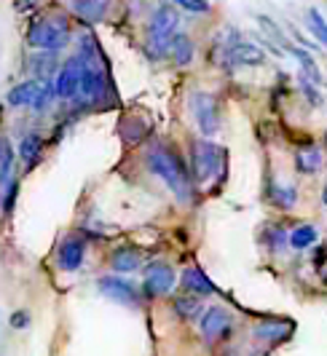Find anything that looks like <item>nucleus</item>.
<instances>
[{
  "mask_svg": "<svg viewBox=\"0 0 327 356\" xmlns=\"http://www.w3.org/2000/svg\"><path fill=\"white\" fill-rule=\"evenodd\" d=\"M147 166L156 177L164 179V185L175 193L177 201H191L193 196V179H191V169L185 166V161L177 150H172L169 145H156L147 153Z\"/></svg>",
  "mask_w": 327,
  "mask_h": 356,
  "instance_id": "1",
  "label": "nucleus"
},
{
  "mask_svg": "<svg viewBox=\"0 0 327 356\" xmlns=\"http://www.w3.org/2000/svg\"><path fill=\"white\" fill-rule=\"evenodd\" d=\"M191 179L196 185L215 182L225 175V150L220 145L209 143L207 137L191 145Z\"/></svg>",
  "mask_w": 327,
  "mask_h": 356,
  "instance_id": "2",
  "label": "nucleus"
},
{
  "mask_svg": "<svg viewBox=\"0 0 327 356\" xmlns=\"http://www.w3.org/2000/svg\"><path fill=\"white\" fill-rule=\"evenodd\" d=\"M70 24H67V19L62 17V14H56V17H40L35 22H30V27H27V43L38 49V51H62L67 43H70Z\"/></svg>",
  "mask_w": 327,
  "mask_h": 356,
  "instance_id": "3",
  "label": "nucleus"
},
{
  "mask_svg": "<svg viewBox=\"0 0 327 356\" xmlns=\"http://www.w3.org/2000/svg\"><path fill=\"white\" fill-rule=\"evenodd\" d=\"M177 24H180V14L172 8V6H166L161 3L150 19H147V40H145V51L153 56V59H159L166 54V46H169V38L175 35V30H177Z\"/></svg>",
  "mask_w": 327,
  "mask_h": 356,
  "instance_id": "4",
  "label": "nucleus"
},
{
  "mask_svg": "<svg viewBox=\"0 0 327 356\" xmlns=\"http://www.w3.org/2000/svg\"><path fill=\"white\" fill-rule=\"evenodd\" d=\"M54 94V83H40V81H24L8 91L6 102L8 107H33V110H46Z\"/></svg>",
  "mask_w": 327,
  "mask_h": 356,
  "instance_id": "5",
  "label": "nucleus"
},
{
  "mask_svg": "<svg viewBox=\"0 0 327 356\" xmlns=\"http://www.w3.org/2000/svg\"><path fill=\"white\" fill-rule=\"evenodd\" d=\"M175 282H177V276H175L172 266L164 263V260H153V263H147L145 270H143V295H145L147 300L164 298V295L172 292Z\"/></svg>",
  "mask_w": 327,
  "mask_h": 356,
  "instance_id": "6",
  "label": "nucleus"
},
{
  "mask_svg": "<svg viewBox=\"0 0 327 356\" xmlns=\"http://www.w3.org/2000/svg\"><path fill=\"white\" fill-rule=\"evenodd\" d=\"M191 113H193L201 134H204L207 140L215 137L220 131V107H218V99H215L212 94H207V91L191 94Z\"/></svg>",
  "mask_w": 327,
  "mask_h": 356,
  "instance_id": "7",
  "label": "nucleus"
},
{
  "mask_svg": "<svg viewBox=\"0 0 327 356\" xmlns=\"http://www.w3.org/2000/svg\"><path fill=\"white\" fill-rule=\"evenodd\" d=\"M83 67H86V56L75 54L73 59H67L54 78V94L62 99H73L78 89H81V78H83Z\"/></svg>",
  "mask_w": 327,
  "mask_h": 356,
  "instance_id": "8",
  "label": "nucleus"
},
{
  "mask_svg": "<svg viewBox=\"0 0 327 356\" xmlns=\"http://www.w3.org/2000/svg\"><path fill=\"white\" fill-rule=\"evenodd\" d=\"M231 327H234V316L223 305H209L199 319L201 338L207 340V343H215V340L231 335Z\"/></svg>",
  "mask_w": 327,
  "mask_h": 356,
  "instance_id": "9",
  "label": "nucleus"
},
{
  "mask_svg": "<svg viewBox=\"0 0 327 356\" xmlns=\"http://www.w3.org/2000/svg\"><path fill=\"white\" fill-rule=\"evenodd\" d=\"M83 260H86V238L78 236V233L65 236L62 244H59V250H56V268L73 273V270H78V268L83 266Z\"/></svg>",
  "mask_w": 327,
  "mask_h": 356,
  "instance_id": "10",
  "label": "nucleus"
},
{
  "mask_svg": "<svg viewBox=\"0 0 327 356\" xmlns=\"http://www.w3.org/2000/svg\"><path fill=\"white\" fill-rule=\"evenodd\" d=\"M97 286H99V292L105 295V298H110V300H115V303L121 305H140V292H137V286L131 284L129 279H121V276H102L99 282H97Z\"/></svg>",
  "mask_w": 327,
  "mask_h": 356,
  "instance_id": "11",
  "label": "nucleus"
},
{
  "mask_svg": "<svg viewBox=\"0 0 327 356\" xmlns=\"http://www.w3.org/2000/svg\"><path fill=\"white\" fill-rule=\"evenodd\" d=\"M223 59L231 65H244V67H260L266 62V51L255 43H247V40H234L228 46H223Z\"/></svg>",
  "mask_w": 327,
  "mask_h": 356,
  "instance_id": "12",
  "label": "nucleus"
},
{
  "mask_svg": "<svg viewBox=\"0 0 327 356\" xmlns=\"http://www.w3.org/2000/svg\"><path fill=\"white\" fill-rule=\"evenodd\" d=\"M180 282H182V289H185L188 295H196V298H201V295H215V292H218L215 284H212V279L196 266L185 268Z\"/></svg>",
  "mask_w": 327,
  "mask_h": 356,
  "instance_id": "13",
  "label": "nucleus"
},
{
  "mask_svg": "<svg viewBox=\"0 0 327 356\" xmlns=\"http://www.w3.org/2000/svg\"><path fill=\"white\" fill-rule=\"evenodd\" d=\"M290 332H292V324L282 319H266L253 330L255 338L263 340V343H282V340L290 338Z\"/></svg>",
  "mask_w": 327,
  "mask_h": 356,
  "instance_id": "14",
  "label": "nucleus"
},
{
  "mask_svg": "<svg viewBox=\"0 0 327 356\" xmlns=\"http://www.w3.org/2000/svg\"><path fill=\"white\" fill-rule=\"evenodd\" d=\"M322 163H325V156L317 145H301L295 150V169L301 175H317L322 169Z\"/></svg>",
  "mask_w": 327,
  "mask_h": 356,
  "instance_id": "15",
  "label": "nucleus"
},
{
  "mask_svg": "<svg viewBox=\"0 0 327 356\" xmlns=\"http://www.w3.org/2000/svg\"><path fill=\"white\" fill-rule=\"evenodd\" d=\"M110 0H70V8L78 19L83 22H102L108 17Z\"/></svg>",
  "mask_w": 327,
  "mask_h": 356,
  "instance_id": "16",
  "label": "nucleus"
},
{
  "mask_svg": "<svg viewBox=\"0 0 327 356\" xmlns=\"http://www.w3.org/2000/svg\"><path fill=\"white\" fill-rule=\"evenodd\" d=\"M193 54L196 46L188 35H172L169 38V46H166V56L175 62V65H191L193 62Z\"/></svg>",
  "mask_w": 327,
  "mask_h": 356,
  "instance_id": "17",
  "label": "nucleus"
},
{
  "mask_svg": "<svg viewBox=\"0 0 327 356\" xmlns=\"http://www.w3.org/2000/svg\"><path fill=\"white\" fill-rule=\"evenodd\" d=\"M140 252L131 250V247H118V250L110 254V268L115 270V273H131V270H137L140 268Z\"/></svg>",
  "mask_w": 327,
  "mask_h": 356,
  "instance_id": "18",
  "label": "nucleus"
},
{
  "mask_svg": "<svg viewBox=\"0 0 327 356\" xmlns=\"http://www.w3.org/2000/svg\"><path fill=\"white\" fill-rule=\"evenodd\" d=\"M266 198L271 201V207H276V209H292V207H295V201H298V191H295L292 185H279V182H271Z\"/></svg>",
  "mask_w": 327,
  "mask_h": 356,
  "instance_id": "19",
  "label": "nucleus"
},
{
  "mask_svg": "<svg viewBox=\"0 0 327 356\" xmlns=\"http://www.w3.org/2000/svg\"><path fill=\"white\" fill-rule=\"evenodd\" d=\"M33 72H35V81H40V83H49L51 78H56V56L51 51H40L33 56Z\"/></svg>",
  "mask_w": 327,
  "mask_h": 356,
  "instance_id": "20",
  "label": "nucleus"
},
{
  "mask_svg": "<svg viewBox=\"0 0 327 356\" xmlns=\"http://www.w3.org/2000/svg\"><path fill=\"white\" fill-rule=\"evenodd\" d=\"M319 241V231H317V225H298V228H292L287 233V244H290L292 250H309Z\"/></svg>",
  "mask_w": 327,
  "mask_h": 356,
  "instance_id": "21",
  "label": "nucleus"
},
{
  "mask_svg": "<svg viewBox=\"0 0 327 356\" xmlns=\"http://www.w3.org/2000/svg\"><path fill=\"white\" fill-rule=\"evenodd\" d=\"M287 51L301 62V70H303V75L309 78L314 86H322V72H319V67H317V62H314V56H311L309 51H303V49H298V46H287Z\"/></svg>",
  "mask_w": 327,
  "mask_h": 356,
  "instance_id": "22",
  "label": "nucleus"
},
{
  "mask_svg": "<svg viewBox=\"0 0 327 356\" xmlns=\"http://www.w3.org/2000/svg\"><path fill=\"white\" fill-rule=\"evenodd\" d=\"M40 150H43V137L38 134V131H30V134H24L22 137V143H19V159L24 161L27 166H33L40 156Z\"/></svg>",
  "mask_w": 327,
  "mask_h": 356,
  "instance_id": "23",
  "label": "nucleus"
},
{
  "mask_svg": "<svg viewBox=\"0 0 327 356\" xmlns=\"http://www.w3.org/2000/svg\"><path fill=\"white\" fill-rule=\"evenodd\" d=\"M11 169H14V145H11L8 137L0 134V188L8 185Z\"/></svg>",
  "mask_w": 327,
  "mask_h": 356,
  "instance_id": "24",
  "label": "nucleus"
},
{
  "mask_svg": "<svg viewBox=\"0 0 327 356\" xmlns=\"http://www.w3.org/2000/svg\"><path fill=\"white\" fill-rule=\"evenodd\" d=\"M175 314L185 321L199 319L201 314H204V311H201V300L196 298V295H182V298L175 300Z\"/></svg>",
  "mask_w": 327,
  "mask_h": 356,
  "instance_id": "25",
  "label": "nucleus"
},
{
  "mask_svg": "<svg viewBox=\"0 0 327 356\" xmlns=\"http://www.w3.org/2000/svg\"><path fill=\"white\" fill-rule=\"evenodd\" d=\"M306 24H309L314 40H319V43L327 49V22H325V17H322L317 8H309V11H306Z\"/></svg>",
  "mask_w": 327,
  "mask_h": 356,
  "instance_id": "26",
  "label": "nucleus"
},
{
  "mask_svg": "<svg viewBox=\"0 0 327 356\" xmlns=\"http://www.w3.org/2000/svg\"><path fill=\"white\" fill-rule=\"evenodd\" d=\"M257 24L263 27V33H266V35L273 38V43H276V46H282V49H287V46H290V43H287V38H285V33L279 30V24H276L273 19L260 14V17H257Z\"/></svg>",
  "mask_w": 327,
  "mask_h": 356,
  "instance_id": "27",
  "label": "nucleus"
},
{
  "mask_svg": "<svg viewBox=\"0 0 327 356\" xmlns=\"http://www.w3.org/2000/svg\"><path fill=\"white\" fill-rule=\"evenodd\" d=\"M17 196H19V182L17 179H8L6 191H3V214H6V217H11V214H14Z\"/></svg>",
  "mask_w": 327,
  "mask_h": 356,
  "instance_id": "28",
  "label": "nucleus"
},
{
  "mask_svg": "<svg viewBox=\"0 0 327 356\" xmlns=\"http://www.w3.org/2000/svg\"><path fill=\"white\" fill-rule=\"evenodd\" d=\"M175 6L188 11V14H209L212 11L209 0H175Z\"/></svg>",
  "mask_w": 327,
  "mask_h": 356,
  "instance_id": "29",
  "label": "nucleus"
},
{
  "mask_svg": "<svg viewBox=\"0 0 327 356\" xmlns=\"http://www.w3.org/2000/svg\"><path fill=\"white\" fill-rule=\"evenodd\" d=\"M301 91L306 94V99H309V102H311V105H314V107H319V105H322V94H319V91L314 89V83H311L309 78L303 75V72H301Z\"/></svg>",
  "mask_w": 327,
  "mask_h": 356,
  "instance_id": "30",
  "label": "nucleus"
},
{
  "mask_svg": "<svg viewBox=\"0 0 327 356\" xmlns=\"http://www.w3.org/2000/svg\"><path fill=\"white\" fill-rule=\"evenodd\" d=\"M266 241H269L271 250H279V247L287 241V233H285V228H279V225H271L269 233H266Z\"/></svg>",
  "mask_w": 327,
  "mask_h": 356,
  "instance_id": "31",
  "label": "nucleus"
},
{
  "mask_svg": "<svg viewBox=\"0 0 327 356\" xmlns=\"http://www.w3.org/2000/svg\"><path fill=\"white\" fill-rule=\"evenodd\" d=\"M8 324H11L14 330H27V327H30V314H27V311H14Z\"/></svg>",
  "mask_w": 327,
  "mask_h": 356,
  "instance_id": "32",
  "label": "nucleus"
},
{
  "mask_svg": "<svg viewBox=\"0 0 327 356\" xmlns=\"http://www.w3.org/2000/svg\"><path fill=\"white\" fill-rule=\"evenodd\" d=\"M322 201L327 204V185H325V191H322Z\"/></svg>",
  "mask_w": 327,
  "mask_h": 356,
  "instance_id": "33",
  "label": "nucleus"
}]
</instances>
